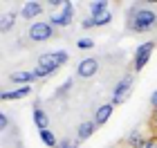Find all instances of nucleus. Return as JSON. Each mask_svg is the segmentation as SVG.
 <instances>
[{
	"instance_id": "1",
	"label": "nucleus",
	"mask_w": 157,
	"mask_h": 148,
	"mask_svg": "<svg viewBox=\"0 0 157 148\" xmlns=\"http://www.w3.org/2000/svg\"><path fill=\"white\" fill-rule=\"evenodd\" d=\"M155 27H157V11L139 5L130 7V11H128V29L130 32L144 34V32H153Z\"/></svg>"
},
{
	"instance_id": "2",
	"label": "nucleus",
	"mask_w": 157,
	"mask_h": 148,
	"mask_svg": "<svg viewBox=\"0 0 157 148\" xmlns=\"http://www.w3.org/2000/svg\"><path fill=\"white\" fill-rule=\"evenodd\" d=\"M65 61H67V54H65V52H49V54H43L40 59H38V65L34 67V74H36V79L49 76V74H54L61 65H65Z\"/></svg>"
},
{
	"instance_id": "3",
	"label": "nucleus",
	"mask_w": 157,
	"mask_h": 148,
	"mask_svg": "<svg viewBox=\"0 0 157 148\" xmlns=\"http://www.w3.org/2000/svg\"><path fill=\"white\" fill-rule=\"evenodd\" d=\"M54 36H56V27L52 23H43V20L29 25V29H27V38L34 43H43V40H49Z\"/></svg>"
},
{
	"instance_id": "4",
	"label": "nucleus",
	"mask_w": 157,
	"mask_h": 148,
	"mask_svg": "<svg viewBox=\"0 0 157 148\" xmlns=\"http://www.w3.org/2000/svg\"><path fill=\"white\" fill-rule=\"evenodd\" d=\"M155 49V40H148V43H141L135 52V63H132V70L135 72H141L146 67V63L151 61V54Z\"/></svg>"
},
{
	"instance_id": "5",
	"label": "nucleus",
	"mask_w": 157,
	"mask_h": 148,
	"mask_svg": "<svg viewBox=\"0 0 157 148\" xmlns=\"http://www.w3.org/2000/svg\"><path fill=\"white\" fill-rule=\"evenodd\" d=\"M132 83H135V76L132 74H126L124 79H121L117 85H115V94H112V103L119 105V103H124L126 101V97L128 92H130V88H132Z\"/></svg>"
},
{
	"instance_id": "6",
	"label": "nucleus",
	"mask_w": 157,
	"mask_h": 148,
	"mask_svg": "<svg viewBox=\"0 0 157 148\" xmlns=\"http://www.w3.org/2000/svg\"><path fill=\"white\" fill-rule=\"evenodd\" d=\"M72 16H74V5L72 2H65L61 11L52 13V20H49V23H52L54 27H67L70 23H72Z\"/></svg>"
},
{
	"instance_id": "7",
	"label": "nucleus",
	"mask_w": 157,
	"mask_h": 148,
	"mask_svg": "<svg viewBox=\"0 0 157 148\" xmlns=\"http://www.w3.org/2000/svg\"><path fill=\"white\" fill-rule=\"evenodd\" d=\"M97 70H99L97 59H83V61H78V65H76V74H78V79H92V76L97 74Z\"/></svg>"
},
{
	"instance_id": "8",
	"label": "nucleus",
	"mask_w": 157,
	"mask_h": 148,
	"mask_svg": "<svg viewBox=\"0 0 157 148\" xmlns=\"http://www.w3.org/2000/svg\"><path fill=\"white\" fill-rule=\"evenodd\" d=\"M112 23V13L110 11H105V13H101V16H94V18H83V23H81V27L83 29H92V27H103V25H110Z\"/></svg>"
},
{
	"instance_id": "9",
	"label": "nucleus",
	"mask_w": 157,
	"mask_h": 148,
	"mask_svg": "<svg viewBox=\"0 0 157 148\" xmlns=\"http://www.w3.org/2000/svg\"><path fill=\"white\" fill-rule=\"evenodd\" d=\"M112 110H115V103H112V101H110V103H103L101 108H99V110L94 112V119H92V121H94L97 126H103V123L110 119Z\"/></svg>"
},
{
	"instance_id": "10",
	"label": "nucleus",
	"mask_w": 157,
	"mask_h": 148,
	"mask_svg": "<svg viewBox=\"0 0 157 148\" xmlns=\"http://www.w3.org/2000/svg\"><path fill=\"white\" fill-rule=\"evenodd\" d=\"M43 13V5L40 2H25V7L20 9V16L27 18V20H32V18H36Z\"/></svg>"
},
{
	"instance_id": "11",
	"label": "nucleus",
	"mask_w": 157,
	"mask_h": 148,
	"mask_svg": "<svg viewBox=\"0 0 157 148\" xmlns=\"http://www.w3.org/2000/svg\"><path fill=\"white\" fill-rule=\"evenodd\" d=\"M94 128H97L94 121H83L81 126H78V130H76V139H78V142H85V139H90L92 135H94Z\"/></svg>"
},
{
	"instance_id": "12",
	"label": "nucleus",
	"mask_w": 157,
	"mask_h": 148,
	"mask_svg": "<svg viewBox=\"0 0 157 148\" xmlns=\"http://www.w3.org/2000/svg\"><path fill=\"white\" fill-rule=\"evenodd\" d=\"M32 119H34V126H36L38 130H45L47 126H49V117H47V112H45V110H40V108H34Z\"/></svg>"
},
{
	"instance_id": "13",
	"label": "nucleus",
	"mask_w": 157,
	"mask_h": 148,
	"mask_svg": "<svg viewBox=\"0 0 157 148\" xmlns=\"http://www.w3.org/2000/svg\"><path fill=\"white\" fill-rule=\"evenodd\" d=\"M38 135H40V139H43V144H45L47 148H59V139H56V135L49 128H45V130H38Z\"/></svg>"
},
{
	"instance_id": "14",
	"label": "nucleus",
	"mask_w": 157,
	"mask_h": 148,
	"mask_svg": "<svg viewBox=\"0 0 157 148\" xmlns=\"http://www.w3.org/2000/svg\"><path fill=\"white\" fill-rule=\"evenodd\" d=\"M9 81L11 83H32V81H36V74L34 72H13V74H9Z\"/></svg>"
},
{
	"instance_id": "15",
	"label": "nucleus",
	"mask_w": 157,
	"mask_h": 148,
	"mask_svg": "<svg viewBox=\"0 0 157 148\" xmlns=\"http://www.w3.org/2000/svg\"><path fill=\"white\" fill-rule=\"evenodd\" d=\"M29 94V88L27 85H23V88H16V90H9V92H2V101H11V99H23V97H27Z\"/></svg>"
},
{
	"instance_id": "16",
	"label": "nucleus",
	"mask_w": 157,
	"mask_h": 148,
	"mask_svg": "<svg viewBox=\"0 0 157 148\" xmlns=\"http://www.w3.org/2000/svg\"><path fill=\"white\" fill-rule=\"evenodd\" d=\"M13 23H16V11H5L2 13V18H0V29L2 32H9Z\"/></svg>"
},
{
	"instance_id": "17",
	"label": "nucleus",
	"mask_w": 157,
	"mask_h": 148,
	"mask_svg": "<svg viewBox=\"0 0 157 148\" xmlns=\"http://www.w3.org/2000/svg\"><path fill=\"white\" fill-rule=\"evenodd\" d=\"M144 142H146V137L141 135L139 130H132V132H130V137L126 139V146H128V148H139Z\"/></svg>"
},
{
	"instance_id": "18",
	"label": "nucleus",
	"mask_w": 157,
	"mask_h": 148,
	"mask_svg": "<svg viewBox=\"0 0 157 148\" xmlns=\"http://www.w3.org/2000/svg\"><path fill=\"white\" fill-rule=\"evenodd\" d=\"M90 16L94 18V16H101V13L108 11V2H103V0H97V2H90Z\"/></svg>"
},
{
	"instance_id": "19",
	"label": "nucleus",
	"mask_w": 157,
	"mask_h": 148,
	"mask_svg": "<svg viewBox=\"0 0 157 148\" xmlns=\"http://www.w3.org/2000/svg\"><path fill=\"white\" fill-rule=\"evenodd\" d=\"M59 148H78V139L65 137V139H61V142H59Z\"/></svg>"
},
{
	"instance_id": "20",
	"label": "nucleus",
	"mask_w": 157,
	"mask_h": 148,
	"mask_svg": "<svg viewBox=\"0 0 157 148\" xmlns=\"http://www.w3.org/2000/svg\"><path fill=\"white\" fill-rule=\"evenodd\" d=\"M70 90H72V79L63 83V85H61V88H59V90H56V92H54V97H63L65 92H70Z\"/></svg>"
},
{
	"instance_id": "21",
	"label": "nucleus",
	"mask_w": 157,
	"mask_h": 148,
	"mask_svg": "<svg viewBox=\"0 0 157 148\" xmlns=\"http://www.w3.org/2000/svg\"><path fill=\"white\" fill-rule=\"evenodd\" d=\"M76 47L78 49H90V47H94V40L92 38H81V40H76Z\"/></svg>"
},
{
	"instance_id": "22",
	"label": "nucleus",
	"mask_w": 157,
	"mask_h": 148,
	"mask_svg": "<svg viewBox=\"0 0 157 148\" xmlns=\"http://www.w3.org/2000/svg\"><path fill=\"white\" fill-rule=\"evenodd\" d=\"M139 148H157V137H155V135H151V137H146V142L141 144Z\"/></svg>"
},
{
	"instance_id": "23",
	"label": "nucleus",
	"mask_w": 157,
	"mask_h": 148,
	"mask_svg": "<svg viewBox=\"0 0 157 148\" xmlns=\"http://www.w3.org/2000/svg\"><path fill=\"white\" fill-rule=\"evenodd\" d=\"M7 126H9V117H7V115H0V128H7Z\"/></svg>"
}]
</instances>
